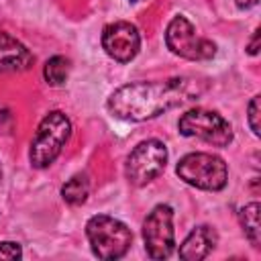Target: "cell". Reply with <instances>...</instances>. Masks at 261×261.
Wrapping results in <instances>:
<instances>
[{
  "instance_id": "2",
  "label": "cell",
  "mask_w": 261,
  "mask_h": 261,
  "mask_svg": "<svg viewBox=\"0 0 261 261\" xmlns=\"http://www.w3.org/2000/svg\"><path fill=\"white\" fill-rule=\"evenodd\" d=\"M69 137H71V120L61 110H53V112L45 114L37 126L35 139L29 149L31 165L35 169L49 167L61 155Z\"/></svg>"
},
{
  "instance_id": "20",
  "label": "cell",
  "mask_w": 261,
  "mask_h": 261,
  "mask_svg": "<svg viewBox=\"0 0 261 261\" xmlns=\"http://www.w3.org/2000/svg\"><path fill=\"white\" fill-rule=\"evenodd\" d=\"M130 2H139V0H130Z\"/></svg>"
},
{
  "instance_id": "3",
  "label": "cell",
  "mask_w": 261,
  "mask_h": 261,
  "mask_svg": "<svg viewBox=\"0 0 261 261\" xmlns=\"http://www.w3.org/2000/svg\"><path fill=\"white\" fill-rule=\"evenodd\" d=\"M86 237L92 253L102 261H114L126 255L133 245L130 228L114 216L96 214L86 222Z\"/></svg>"
},
{
  "instance_id": "17",
  "label": "cell",
  "mask_w": 261,
  "mask_h": 261,
  "mask_svg": "<svg viewBox=\"0 0 261 261\" xmlns=\"http://www.w3.org/2000/svg\"><path fill=\"white\" fill-rule=\"evenodd\" d=\"M247 51H249L251 55H257V51H259V29H255V33H253V39H251V43H249Z\"/></svg>"
},
{
  "instance_id": "5",
  "label": "cell",
  "mask_w": 261,
  "mask_h": 261,
  "mask_svg": "<svg viewBox=\"0 0 261 261\" xmlns=\"http://www.w3.org/2000/svg\"><path fill=\"white\" fill-rule=\"evenodd\" d=\"M177 130L184 137L200 139L214 147H226L232 141L230 122L216 110H208V108H192L186 114H181L177 122Z\"/></svg>"
},
{
  "instance_id": "7",
  "label": "cell",
  "mask_w": 261,
  "mask_h": 261,
  "mask_svg": "<svg viewBox=\"0 0 261 261\" xmlns=\"http://www.w3.org/2000/svg\"><path fill=\"white\" fill-rule=\"evenodd\" d=\"M165 45L173 55L190 61H206L216 55V45L196 35L194 24L186 16H173L165 29Z\"/></svg>"
},
{
  "instance_id": "13",
  "label": "cell",
  "mask_w": 261,
  "mask_h": 261,
  "mask_svg": "<svg viewBox=\"0 0 261 261\" xmlns=\"http://www.w3.org/2000/svg\"><path fill=\"white\" fill-rule=\"evenodd\" d=\"M88 194H90V179L86 173H77L73 175L71 179H67L61 188V196L67 204L71 206H80L88 200Z\"/></svg>"
},
{
  "instance_id": "11",
  "label": "cell",
  "mask_w": 261,
  "mask_h": 261,
  "mask_svg": "<svg viewBox=\"0 0 261 261\" xmlns=\"http://www.w3.org/2000/svg\"><path fill=\"white\" fill-rule=\"evenodd\" d=\"M216 241H218L216 230L208 224H200L181 243L179 257L186 259V261H200V259H204L212 253V249L216 247Z\"/></svg>"
},
{
  "instance_id": "18",
  "label": "cell",
  "mask_w": 261,
  "mask_h": 261,
  "mask_svg": "<svg viewBox=\"0 0 261 261\" xmlns=\"http://www.w3.org/2000/svg\"><path fill=\"white\" fill-rule=\"evenodd\" d=\"M234 2L239 8H253V6H257L259 0H234Z\"/></svg>"
},
{
  "instance_id": "4",
  "label": "cell",
  "mask_w": 261,
  "mask_h": 261,
  "mask_svg": "<svg viewBox=\"0 0 261 261\" xmlns=\"http://www.w3.org/2000/svg\"><path fill=\"white\" fill-rule=\"evenodd\" d=\"M175 173L186 184L206 192H220L228 181V169L224 159L212 153L184 155L175 165Z\"/></svg>"
},
{
  "instance_id": "1",
  "label": "cell",
  "mask_w": 261,
  "mask_h": 261,
  "mask_svg": "<svg viewBox=\"0 0 261 261\" xmlns=\"http://www.w3.org/2000/svg\"><path fill=\"white\" fill-rule=\"evenodd\" d=\"M202 86L192 77H169L163 82H135L112 92L106 106L114 118L143 122L175 106L192 102L202 94Z\"/></svg>"
},
{
  "instance_id": "19",
  "label": "cell",
  "mask_w": 261,
  "mask_h": 261,
  "mask_svg": "<svg viewBox=\"0 0 261 261\" xmlns=\"http://www.w3.org/2000/svg\"><path fill=\"white\" fill-rule=\"evenodd\" d=\"M0 179H2V167H0Z\"/></svg>"
},
{
  "instance_id": "6",
  "label": "cell",
  "mask_w": 261,
  "mask_h": 261,
  "mask_svg": "<svg viewBox=\"0 0 261 261\" xmlns=\"http://www.w3.org/2000/svg\"><path fill=\"white\" fill-rule=\"evenodd\" d=\"M165 163H167L165 145L159 139H147V141H141L126 157L124 175L128 184L143 188L163 173Z\"/></svg>"
},
{
  "instance_id": "14",
  "label": "cell",
  "mask_w": 261,
  "mask_h": 261,
  "mask_svg": "<svg viewBox=\"0 0 261 261\" xmlns=\"http://www.w3.org/2000/svg\"><path fill=\"white\" fill-rule=\"evenodd\" d=\"M69 69H71V63L67 57L53 55L51 59H47V63L43 67V77L49 86H63L69 75Z\"/></svg>"
},
{
  "instance_id": "9",
  "label": "cell",
  "mask_w": 261,
  "mask_h": 261,
  "mask_svg": "<svg viewBox=\"0 0 261 261\" xmlns=\"http://www.w3.org/2000/svg\"><path fill=\"white\" fill-rule=\"evenodd\" d=\"M102 49L118 63H128L141 49V35L135 24L126 20L110 22L102 31Z\"/></svg>"
},
{
  "instance_id": "12",
  "label": "cell",
  "mask_w": 261,
  "mask_h": 261,
  "mask_svg": "<svg viewBox=\"0 0 261 261\" xmlns=\"http://www.w3.org/2000/svg\"><path fill=\"white\" fill-rule=\"evenodd\" d=\"M259 202H251L247 206L241 208L239 212V220H241V226H243V232L245 237L249 239V243L253 247H259L261 245V224H259Z\"/></svg>"
},
{
  "instance_id": "8",
  "label": "cell",
  "mask_w": 261,
  "mask_h": 261,
  "mask_svg": "<svg viewBox=\"0 0 261 261\" xmlns=\"http://www.w3.org/2000/svg\"><path fill=\"white\" fill-rule=\"evenodd\" d=\"M143 243L151 259H165L175 249L173 232V208L157 204L143 222Z\"/></svg>"
},
{
  "instance_id": "15",
  "label": "cell",
  "mask_w": 261,
  "mask_h": 261,
  "mask_svg": "<svg viewBox=\"0 0 261 261\" xmlns=\"http://www.w3.org/2000/svg\"><path fill=\"white\" fill-rule=\"evenodd\" d=\"M20 257H22V249H20L18 243H12V241L0 243V259L14 261V259H20Z\"/></svg>"
},
{
  "instance_id": "16",
  "label": "cell",
  "mask_w": 261,
  "mask_h": 261,
  "mask_svg": "<svg viewBox=\"0 0 261 261\" xmlns=\"http://www.w3.org/2000/svg\"><path fill=\"white\" fill-rule=\"evenodd\" d=\"M249 126L253 130L255 137H259V96H253L251 104H249Z\"/></svg>"
},
{
  "instance_id": "10",
  "label": "cell",
  "mask_w": 261,
  "mask_h": 261,
  "mask_svg": "<svg viewBox=\"0 0 261 261\" xmlns=\"http://www.w3.org/2000/svg\"><path fill=\"white\" fill-rule=\"evenodd\" d=\"M33 53L10 33L0 29V73L27 71L33 65Z\"/></svg>"
}]
</instances>
